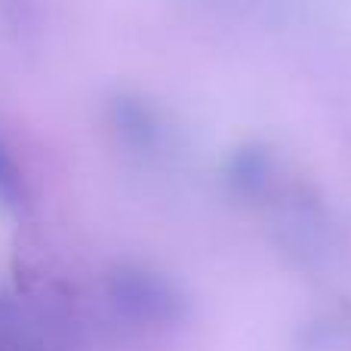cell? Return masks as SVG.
<instances>
[{
    "instance_id": "1",
    "label": "cell",
    "mask_w": 351,
    "mask_h": 351,
    "mask_svg": "<svg viewBox=\"0 0 351 351\" xmlns=\"http://www.w3.org/2000/svg\"><path fill=\"white\" fill-rule=\"evenodd\" d=\"M25 210H28V182L10 142L0 136V213L16 219Z\"/></svg>"
}]
</instances>
